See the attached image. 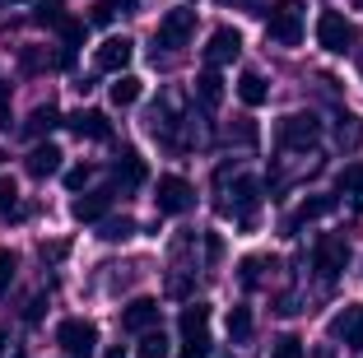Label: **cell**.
<instances>
[{
    "mask_svg": "<svg viewBox=\"0 0 363 358\" xmlns=\"http://www.w3.org/2000/svg\"><path fill=\"white\" fill-rule=\"evenodd\" d=\"M107 98L117 107H130V103H140V79L135 74H117V84L107 89Z\"/></svg>",
    "mask_w": 363,
    "mask_h": 358,
    "instance_id": "cell-24",
    "label": "cell"
},
{
    "mask_svg": "<svg viewBox=\"0 0 363 358\" xmlns=\"http://www.w3.org/2000/svg\"><path fill=\"white\" fill-rule=\"evenodd\" d=\"M270 358H308V349H303L298 335H279L275 349H270Z\"/></svg>",
    "mask_w": 363,
    "mask_h": 358,
    "instance_id": "cell-29",
    "label": "cell"
},
{
    "mask_svg": "<svg viewBox=\"0 0 363 358\" xmlns=\"http://www.w3.org/2000/svg\"><path fill=\"white\" fill-rule=\"evenodd\" d=\"M121 326L126 330H150V326H159V303L154 298H135V303H126V312H121Z\"/></svg>",
    "mask_w": 363,
    "mask_h": 358,
    "instance_id": "cell-14",
    "label": "cell"
},
{
    "mask_svg": "<svg viewBox=\"0 0 363 358\" xmlns=\"http://www.w3.org/2000/svg\"><path fill=\"white\" fill-rule=\"evenodd\" d=\"M14 201H19V186H14L10 177H0V214L14 210Z\"/></svg>",
    "mask_w": 363,
    "mask_h": 358,
    "instance_id": "cell-34",
    "label": "cell"
},
{
    "mask_svg": "<svg viewBox=\"0 0 363 358\" xmlns=\"http://www.w3.org/2000/svg\"><path fill=\"white\" fill-rule=\"evenodd\" d=\"M56 28H61V38H65V47H70V52L84 43V23H79V19H61Z\"/></svg>",
    "mask_w": 363,
    "mask_h": 358,
    "instance_id": "cell-32",
    "label": "cell"
},
{
    "mask_svg": "<svg viewBox=\"0 0 363 358\" xmlns=\"http://www.w3.org/2000/svg\"><path fill=\"white\" fill-rule=\"evenodd\" d=\"M335 145L340 149H359L363 145V121L359 116H350V112L335 116Z\"/></svg>",
    "mask_w": 363,
    "mask_h": 358,
    "instance_id": "cell-23",
    "label": "cell"
},
{
    "mask_svg": "<svg viewBox=\"0 0 363 358\" xmlns=\"http://www.w3.org/2000/svg\"><path fill=\"white\" fill-rule=\"evenodd\" d=\"M266 33H270V43H279V47H298L303 43V0H279V5H270Z\"/></svg>",
    "mask_w": 363,
    "mask_h": 358,
    "instance_id": "cell-2",
    "label": "cell"
},
{
    "mask_svg": "<svg viewBox=\"0 0 363 358\" xmlns=\"http://www.w3.org/2000/svg\"><path fill=\"white\" fill-rule=\"evenodd\" d=\"M335 210V196H308V201L294 210V219L284 223V233H298L303 223H312V219H326V214Z\"/></svg>",
    "mask_w": 363,
    "mask_h": 358,
    "instance_id": "cell-15",
    "label": "cell"
},
{
    "mask_svg": "<svg viewBox=\"0 0 363 358\" xmlns=\"http://www.w3.org/2000/svg\"><path fill=\"white\" fill-rule=\"evenodd\" d=\"M168 335H163V326H150L140 330V345H135V358H168Z\"/></svg>",
    "mask_w": 363,
    "mask_h": 358,
    "instance_id": "cell-20",
    "label": "cell"
},
{
    "mask_svg": "<svg viewBox=\"0 0 363 358\" xmlns=\"http://www.w3.org/2000/svg\"><path fill=\"white\" fill-rule=\"evenodd\" d=\"M196 33V10H168L159 19V33H154V47H163V52H177V47L191 43Z\"/></svg>",
    "mask_w": 363,
    "mask_h": 358,
    "instance_id": "cell-6",
    "label": "cell"
},
{
    "mask_svg": "<svg viewBox=\"0 0 363 358\" xmlns=\"http://www.w3.org/2000/svg\"><path fill=\"white\" fill-rule=\"evenodd\" d=\"M275 140L284 149H294V154H308V149L321 145V116L317 112H294V116H284V121L275 126Z\"/></svg>",
    "mask_w": 363,
    "mask_h": 358,
    "instance_id": "cell-1",
    "label": "cell"
},
{
    "mask_svg": "<svg viewBox=\"0 0 363 358\" xmlns=\"http://www.w3.org/2000/svg\"><path fill=\"white\" fill-rule=\"evenodd\" d=\"M56 121H61V112H56L52 103H47V107H33V116H28V135H47Z\"/></svg>",
    "mask_w": 363,
    "mask_h": 358,
    "instance_id": "cell-26",
    "label": "cell"
},
{
    "mask_svg": "<svg viewBox=\"0 0 363 358\" xmlns=\"http://www.w3.org/2000/svg\"><path fill=\"white\" fill-rule=\"evenodd\" d=\"M196 98H201V107H219V98H224V79H219V65H205V70L196 74Z\"/></svg>",
    "mask_w": 363,
    "mask_h": 358,
    "instance_id": "cell-18",
    "label": "cell"
},
{
    "mask_svg": "<svg viewBox=\"0 0 363 358\" xmlns=\"http://www.w3.org/2000/svg\"><path fill=\"white\" fill-rule=\"evenodd\" d=\"M5 103H10V89L0 84V112H5Z\"/></svg>",
    "mask_w": 363,
    "mask_h": 358,
    "instance_id": "cell-38",
    "label": "cell"
},
{
    "mask_svg": "<svg viewBox=\"0 0 363 358\" xmlns=\"http://www.w3.org/2000/svg\"><path fill=\"white\" fill-rule=\"evenodd\" d=\"M112 196H117L112 186H103V191H89V196H79V201L70 205V214H75L79 223H98L107 210H112Z\"/></svg>",
    "mask_w": 363,
    "mask_h": 358,
    "instance_id": "cell-13",
    "label": "cell"
},
{
    "mask_svg": "<svg viewBox=\"0 0 363 358\" xmlns=\"http://www.w3.org/2000/svg\"><path fill=\"white\" fill-rule=\"evenodd\" d=\"M182 358H210V340H205V335L186 340V349H182Z\"/></svg>",
    "mask_w": 363,
    "mask_h": 358,
    "instance_id": "cell-35",
    "label": "cell"
},
{
    "mask_svg": "<svg viewBox=\"0 0 363 358\" xmlns=\"http://www.w3.org/2000/svg\"><path fill=\"white\" fill-rule=\"evenodd\" d=\"M103 358H126V349H121V345H117V349H107V354H103Z\"/></svg>",
    "mask_w": 363,
    "mask_h": 358,
    "instance_id": "cell-37",
    "label": "cell"
},
{
    "mask_svg": "<svg viewBox=\"0 0 363 358\" xmlns=\"http://www.w3.org/2000/svg\"><path fill=\"white\" fill-rule=\"evenodd\" d=\"M70 130H75L79 140H112V121H107V112H98V107L75 112L70 116Z\"/></svg>",
    "mask_w": 363,
    "mask_h": 358,
    "instance_id": "cell-10",
    "label": "cell"
},
{
    "mask_svg": "<svg viewBox=\"0 0 363 358\" xmlns=\"http://www.w3.org/2000/svg\"><path fill=\"white\" fill-rule=\"evenodd\" d=\"M130 5H140V0H98L94 5V23H112L117 14H130Z\"/></svg>",
    "mask_w": 363,
    "mask_h": 358,
    "instance_id": "cell-27",
    "label": "cell"
},
{
    "mask_svg": "<svg viewBox=\"0 0 363 358\" xmlns=\"http://www.w3.org/2000/svg\"><path fill=\"white\" fill-rule=\"evenodd\" d=\"M331 335L340 340V345H350V349H363V303L359 307H345V312L335 316Z\"/></svg>",
    "mask_w": 363,
    "mask_h": 358,
    "instance_id": "cell-11",
    "label": "cell"
},
{
    "mask_svg": "<svg viewBox=\"0 0 363 358\" xmlns=\"http://www.w3.org/2000/svg\"><path fill=\"white\" fill-rule=\"evenodd\" d=\"M345 265H350V242H345L340 233H326V237H317V247H312V270H317L321 284H335Z\"/></svg>",
    "mask_w": 363,
    "mask_h": 358,
    "instance_id": "cell-3",
    "label": "cell"
},
{
    "mask_svg": "<svg viewBox=\"0 0 363 358\" xmlns=\"http://www.w3.org/2000/svg\"><path fill=\"white\" fill-rule=\"evenodd\" d=\"M317 43L326 47L331 56H345L354 43H359V28H354L340 10H321V19H317Z\"/></svg>",
    "mask_w": 363,
    "mask_h": 358,
    "instance_id": "cell-4",
    "label": "cell"
},
{
    "mask_svg": "<svg viewBox=\"0 0 363 358\" xmlns=\"http://www.w3.org/2000/svg\"><path fill=\"white\" fill-rule=\"evenodd\" d=\"M242 56V38H238V28H214L210 43H205V65H228Z\"/></svg>",
    "mask_w": 363,
    "mask_h": 358,
    "instance_id": "cell-8",
    "label": "cell"
},
{
    "mask_svg": "<svg viewBox=\"0 0 363 358\" xmlns=\"http://www.w3.org/2000/svg\"><path fill=\"white\" fill-rule=\"evenodd\" d=\"M117 181H121L126 191L145 186V158H140L135 149H121V154H117Z\"/></svg>",
    "mask_w": 363,
    "mask_h": 358,
    "instance_id": "cell-17",
    "label": "cell"
},
{
    "mask_svg": "<svg viewBox=\"0 0 363 358\" xmlns=\"http://www.w3.org/2000/svg\"><path fill=\"white\" fill-rule=\"evenodd\" d=\"M205 326H210V307H205V303L182 307V340H196V335H205Z\"/></svg>",
    "mask_w": 363,
    "mask_h": 358,
    "instance_id": "cell-22",
    "label": "cell"
},
{
    "mask_svg": "<svg viewBox=\"0 0 363 358\" xmlns=\"http://www.w3.org/2000/svg\"><path fill=\"white\" fill-rule=\"evenodd\" d=\"M238 270H242V274H238V279H242V289H257V284H261V270H266V261H261V256H247Z\"/></svg>",
    "mask_w": 363,
    "mask_h": 358,
    "instance_id": "cell-30",
    "label": "cell"
},
{
    "mask_svg": "<svg viewBox=\"0 0 363 358\" xmlns=\"http://www.w3.org/2000/svg\"><path fill=\"white\" fill-rule=\"evenodd\" d=\"M0 354H5V335H0Z\"/></svg>",
    "mask_w": 363,
    "mask_h": 358,
    "instance_id": "cell-39",
    "label": "cell"
},
{
    "mask_svg": "<svg viewBox=\"0 0 363 358\" xmlns=\"http://www.w3.org/2000/svg\"><path fill=\"white\" fill-rule=\"evenodd\" d=\"M238 98H242L247 107H261V103H266V98H270V84H266V79H261L257 70H247L242 79H238Z\"/></svg>",
    "mask_w": 363,
    "mask_h": 358,
    "instance_id": "cell-21",
    "label": "cell"
},
{
    "mask_svg": "<svg viewBox=\"0 0 363 358\" xmlns=\"http://www.w3.org/2000/svg\"><path fill=\"white\" fill-rule=\"evenodd\" d=\"M335 191H340L354 210H363V163H350V168L340 172V181H335Z\"/></svg>",
    "mask_w": 363,
    "mask_h": 358,
    "instance_id": "cell-19",
    "label": "cell"
},
{
    "mask_svg": "<svg viewBox=\"0 0 363 358\" xmlns=\"http://www.w3.org/2000/svg\"><path fill=\"white\" fill-rule=\"evenodd\" d=\"M23 168H28V177H38V181L56 177V172H61V149L56 145H38L28 158H23Z\"/></svg>",
    "mask_w": 363,
    "mask_h": 358,
    "instance_id": "cell-16",
    "label": "cell"
},
{
    "mask_svg": "<svg viewBox=\"0 0 363 358\" xmlns=\"http://www.w3.org/2000/svg\"><path fill=\"white\" fill-rule=\"evenodd\" d=\"M154 205H159V214H186L196 205V191L186 177H177V172H168V177H159V186H154Z\"/></svg>",
    "mask_w": 363,
    "mask_h": 358,
    "instance_id": "cell-7",
    "label": "cell"
},
{
    "mask_svg": "<svg viewBox=\"0 0 363 358\" xmlns=\"http://www.w3.org/2000/svg\"><path fill=\"white\" fill-rule=\"evenodd\" d=\"M228 340H233V345H247V340H252V307H233V312H228Z\"/></svg>",
    "mask_w": 363,
    "mask_h": 358,
    "instance_id": "cell-25",
    "label": "cell"
},
{
    "mask_svg": "<svg viewBox=\"0 0 363 358\" xmlns=\"http://www.w3.org/2000/svg\"><path fill=\"white\" fill-rule=\"evenodd\" d=\"M98 237L103 242H126V237H135V219H107Z\"/></svg>",
    "mask_w": 363,
    "mask_h": 358,
    "instance_id": "cell-28",
    "label": "cell"
},
{
    "mask_svg": "<svg viewBox=\"0 0 363 358\" xmlns=\"http://www.w3.org/2000/svg\"><path fill=\"white\" fill-rule=\"evenodd\" d=\"M61 5H38V23H61Z\"/></svg>",
    "mask_w": 363,
    "mask_h": 358,
    "instance_id": "cell-36",
    "label": "cell"
},
{
    "mask_svg": "<svg viewBox=\"0 0 363 358\" xmlns=\"http://www.w3.org/2000/svg\"><path fill=\"white\" fill-rule=\"evenodd\" d=\"M89 177H94V168H89V163H79V168L65 172V186H70V191H84V186H89Z\"/></svg>",
    "mask_w": 363,
    "mask_h": 358,
    "instance_id": "cell-33",
    "label": "cell"
},
{
    "mask_svg": "<svg viewBox=\"0 0 363 358\" xmlns=\"http://www.w3.org/2000/svg\"><path fill=\"white\" fill-rule=\"evenodd\" d=\"M14 270H19V256L0 247V293H10V284H14Z\"/></svg>",
    "mask_w": 363,
    "mask_h": 358,
    "instance_id": "cell-31",
    "label": "cell"
},
{
    "mask_svg": "<svg viewBox=\"0 0 363 358\" xmlns=\"http://www.w3.org/2000/svg\"><path fill=\"white\" fill-rule=\"evenodd\" d=\"M56 345H61L70 358H89L98 349V326H94V321H84V316H70V321L56 326Z\"/></svg>",
    "mask_w": 363,
    "mask_h": 358,
    "instance_id": "cell-5",
    "label": "cell"
},
{
    "mask_svg": "<svg viewBox=\"0 0 363 358\" xmlns=\"http://www.w3.org/2000/svg\"><path fill=\"white\" fill-rule=\"evenodd\" d=\"M257 210H261V181L242 172V177H233V214L242 223H252V219H257Z\"/></svg>",
    "mask_w": 363,
    "mask_h": 358,
    "instance_id": "cell-9",
    "label": "cell"
},
{
    "mask_svg": "<svg viewBox=\"0 0 363 358\" xmlns=\"http://www.w3.org/2000/svg\"><path fill=\"white\" fill-rule=\"evenodd\" d=\"M130 52H135V43H130V38H107V43L98 47V70L121 74L130 65Z\"/></svg>",
    "mask_w": 363,
    "mask_h": 358,
    "instance_id": "cell-12",
    "label": "cell"
}]
</instances>
